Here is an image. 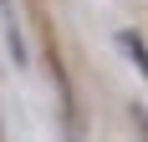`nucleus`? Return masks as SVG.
<instances>
[{
    "label": "nucleus",
    "instance_id": "obj_1",
    "mask_svg": "<svg viewBox=\"0 0 148 142\" xmlns=\"http://www.w3.org/2000/svg\"><path fill=\"white\" fill-rule=\"evenodd\" d=\"M118 46L138 61V71H143V81H148V41H143V36H133V30H118Z\"/></svg>",
    "mask_w": 148,
    "mask_h": 142
}]
</instances>
